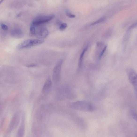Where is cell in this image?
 <instances>
[{
  "instance_id": "cell-1",
  "label": "cell",
  "mask_w": 137,
  "mask_h": 137,
  "mask_svg": "<svg viewBox=\"0 0 137 137\" xmlns=\"http://www.w3.org/2000/svg\"><path fill=\"white\" fill-rule=\"evenodd\" d=\"M70 108L80 111H92L95 110L93 104L86 101H80L71 103L69 105Z\"/></svg>"
},
{
  "instance_id": "cell-2",
  "label": "cell",
  "mask_w": 137,
  "mask_h": 137,
  "mask_svg": "<svg viewBox=\"0 0 137 137\" xmlns=\"http://www.w3.org/2000/svg\"><path fill=\"white\" fill-rule=\"evenodd\" d=\"M44 40L40 39H29L25 40L20 43L16 47L18 50L31 48L41 45L44 42Z\"/></svg>"
},
{
  "instance_id": "cell-3",
  "label": "cell",
  "mask_w": 137,
  "mask_h": 137,
  "mask_svg": "<svg viewBox=\"0 0 137 137\" xmlns=\"http://www.w3.org/2000/svg\"><path fill=\"white\" fill-rule=\"evenodd\" d=\"M55 17V15L54 14L48 16H40L34 19L32 23L36 26H39L49 22L54 18Z\"/></svg>"
},
{
  "instance_id": "cell-4",
  "label": "cell",
  "mask_w": 137,
  "mask_h": 137,
  "mask_svg": "<svg viewBox=\"0 0 137 137\" xmlns=\"http://www.w3.org/2000/svg\"><path fill=\"white\" fill-rule=\"evenodd\" d=\"M127 71L129 81L137 91V74L133 68H129Z\"/></svg>"
},
{
  "instance_id": "cell-5",
  "label": "cell",
  "mask_w": 137,
  "mask_h": 137,
  "mask_svg": "<svg viewBox=\"0 0 137 137\" xmlns=\"http://www.w3.org/2000/svg\"><path fill=\"white\" fill-rule=\"evenodd\" d=\"M63 62V60L59 61L53 69V78L55 81H58L60 79V72Z\"/></svg>"
},
{
  "instance_id": "cell-6",
  "label": "cell",
  "mask_w": 137,
  "mask_h": 137,
  "mask_svg": "<svg viewBox=\"0 0 137 137\" xmlns=\"http://www.w3.org/2000/svg\"><path fill=\"white\" fill-rule=\"evenodd\" d=\"M19 121V117L18 114L16 113L14 115L11 120L8 128V131L11 132L16 127Z\"/></svg>"
},
{
  "instance_id": "cell-7",
  "label": "cell",
  "mask_w": 137,
  "mask_h": 137,
  "mask_svg": "<svg viewBox=\"0 0 137 137\" xmlns=\"http://www.w3.org/2000/svg\"><path fill=\"white\" fill-rule=\"evenodd\" d=\"M49 34V31L46 28L42 27L36 31L35 35L38 38L42 39L46 37Z\"/></svg>"
},
{
  "instance_id": "cell-8",
  "label": "cell",
  "mask_w": 137,
  "mask_h": 137,
  "mask_svg": "<svg viewBox=\"0 0 137 137\" xmlns=\"http://www.w3.org/2000/svg\"><path fill=\"white\" fill-rule=\"evenodd\" d=\"M11 35L12 37L14 38L20 39L23 37L24 33L21 30L15 29L11 31Z\"/></svg>"
},
{
  "instance_id": "cell-9",
  "label": "cell",
  "mask_w": 137,
  "mask_h": 137,
  "mask_svg": "<svg viewBox=\"0 0 137 137\" xmlns=\"http://www.w3.org/2000/svg\"><path fill=\"white\" fill-rule=\"evenodd\" d=\"M52 83L50 78L47 79L44 84L42 92L44 94L48 93L51 88Z\"/></svg>"
},
{
  "instance_id": "cell-10",
  "label": "cell",
  "mask_w": 137,
  "mask_h": 137,
  "mask_svg": "<svg viewBox=\"0 0 137 137\" xmlns=\"http://www.w3.org/2000/svg\"><path fill=\"white\" fill-rule=\"evenodd\" d=\"M25 129V123L24 118H23L20 126L18 131L17 135L18 137L23 136Z\"/></svg>"
},
{
  "instance_id": "cell-11",
  "label": "cell",
  "mask_w": 137,
  "mask_h": 137,
  "mask_svg": "<svg viewBox=\"0 0 137 137\" xmlns=\"http://www.w3.org/2000/svg\"><path fill=\"white\" fill-rule=\"evenodd\" d=\"M88 45L83 50L80 55L79 58V68H80L82 65L83 60L84 56L86 52L87 51L88 48Z\"/></svg>"
},
{
  "instance_id": "cell-12",
  "label": "cell",
  "mask_w": 137,
  "mask_h": 137,
  "mask_svg": "<svg viewBox=\"0 0 137 137\" xmlns=\"http://www.w3.org/2000/svg\"><path fill=\"white\" fill-rule=\"evenodd\" d=\"M36 26L32 23L30 26V35L31 37H33L35 35L36 31Z\"/></svg>"
},
{
  "instance_id": "cell-13",
  "label": "cell",
  "mask_w": 137,
  "mask_h": 137,
  "mask_svg": "<svg viewBox=\"0 0 137 137\" xmlns=\"http://www.w3.org/2000/svg\"><path fill=\"white\" fill-rule=\"evenodd\" d=\"M105 17H102V18H100L99 19L96 21L94 23H92L91 24V25H96L97 24L103 22L105 20Z\"/></svg>"
},
{
  "instance_id": "cell-14",
  "label": "cell",
  "mask_w": 137,
  "mask_h": 137,
  "mask_svg": "<svg viewBox=\"0 0 137 137\" xmlns=\"http://www.w3.org/2000/svg\"><path fill=\"white\" fill-rule=\"evenodd\" d=\"M67 24L65 23H62L61 25L60 29L61 31H63L67 27Z\"/></svg>"
},
{
  "instance_id": "cell-15",
  "label": "cell",
  "mask_w": 137,
  "mask_h": 137,
  "mask_svg": "<svg viewBox=\"0 0 137 137\" xmlns=\"http://www.w3.org/2000/svg\"><path fill=\"white\" fill-rule=\"evenodd\" d=\"M107 46H106L104 47L103 49V50L101 52V53L99 56V59H101L103 56L104 54V52H105L107 48Z\"/></svg>"
},
{
  "instance_id": "cell-16",
  "label": "cell",
  "mask_w": 137,
  "mask_h": 137,
  "mask_svg": "<svg viewBox=\"0 0 137 137\" xmlns=\"http://www.w3.org/2000/svg\"><path fill=\"white\" fill-rule=\"evenodd\" d=\"M0 25L2 29L4 31H7L8 30V27L6 25L2 23Z\"/></svg>"
},
{
  "instance_id": "cell-17",
  "label": "cell",
  "mask_w": 137,
  "mask_h": 137,
  "mask_svg": "<svg viewBox=\"0 0 137 137\" xmlns=\"http://www.w3.org/2000/svg\"><path fill=\"white\" fill-rule=\"evenodd\" d=\"M137 26V22L135 23L134 24H133L129 28L128 30V31L130 30L133 28L135 27H136Z\"/></svg>"
},
{
  "instance_id": "cell-18",
  "label": "cell",
  "mask_w": 137,
  "mask_h": 137,
  "mask_svg": "<svg viewBox=\"0 0 137 137\" xmlns=\"http://www.w3.org/2000/svg\"><path fill=\"white\" fill-rule=\"evenodd\" d=\"M38 65H37L34 64H31L30 65H27V67L28 68H33V67H37Z\"/></svg>"
},
{
  "instance_id": "cell-19",
  "label": "cell",
  "mask_w": 137,
  "mask_h": 137,
  "mask_svg": "<svg viewBox=\"0 0 137 137\" xmlns=\"http://www.w3.org/2000/svg\"><path fill=\"white\" fill-rule=\"evenodd\" d=\"M68 17L70 18H75L76 16L75 15L71 14L69 15Z\"/></svg>"
},
{
  "instance_id": "cell-20",
  "label": "cell",
  "mask_w": 137,
  "mask_h": 137,
  "mask_svg": "<svg viewBox=\"0 0 137 137\" xmlns=\"http://www.w3.org/2000/svg\"><path fill=\"white\" fill-rule=\"evenodd\" d=\"M4 0H1L0 2V3H1L4 1Z\"/></svg>"
},
{
  "instance_id": "cell-21",
  "label": "cell",
  "mask_w": 137,
  "mask_h": 137,
  "mask_svg": "<svg viewBox=\"0 0 137 137\" xmlns=\"http://www.w3.org/2000/svg\"></svg>"
}]
</instances>
